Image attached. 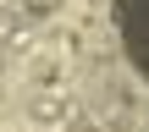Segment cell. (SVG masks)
Segmentation results:
<instances>
[{
  "mask_svg": "<svg viewBox=\"0 0 149 132\" xmlns=\"http://www.w3.org/2000/svg\"><path fill=\"white\" fill-rule=\"evenodd\" d=\"M116 39L149 88V0H116Z\"/></svg>",
  "mask_w": 149,
  "mask_h": 132,
  "instance_id": "obj_1",
  "label": "cell"
}]
</instances>
